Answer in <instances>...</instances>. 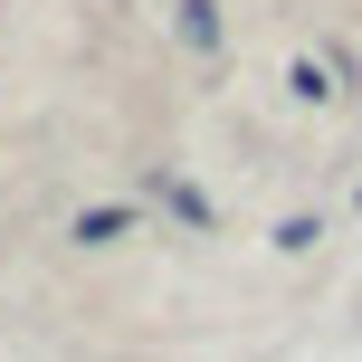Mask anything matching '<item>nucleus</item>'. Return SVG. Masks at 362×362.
<instances>
[{
    "instance_id": "6",
    "label": "nucleus",
    "mask_w": 362,
    "mask_h": 362,
    "mask_svg": "<svg viewBox=\"0 0 362 362\" xmlns=\"http://www.w3.org/2000/svg\"><path fill=\"white\" fill-rule=\"evenodd\" d=\"M353 210H362V191H353Z\"/></svg>"
},
{
    "instance_id": "5",
    "label": "nucleus",
    "mask_w": 362,
    "mask_h": 362,
    "mask_svg": "<svg viewBox=\"0 0 362 362\" xmlns=\"http://www.w3.org/2000/svg\"><path fill=\"white\" fill-rule=\"evenodd\" d=\"M315 238H325V219H286V229H276V248H286V257H305Z\"/></svg>"
},
{
    "instance_id": "2",
    "label": "nucleus",
    "mask_w": 362,
    "mask_h": 362,
    "mask_svg": "<svg viewBox=\"0 0 362 362\" xmlns=\"http://www.w3.org/2000/svg\"><path fill=\"white\" fill-rule=\"evenodd\" d=\"M134 229V210H86L76 219V248H105V238H124Z\"/></svg>"
},
{
    "instance_id": "3",
    "label": "nucleus",
    "mask_w": 362,
    "mask_h": 362,
    "mask_svg": "<svg viewBox=\"0 0 362 362\" xmlns=\"http://www.w3.org/2000/svg\"><path fill=\"white\" fill-rule=\"evenodd\" d=\"M181 38H191V48H219V10L210 0H181Z\"/></svg>"
},
{
    "instance_id": "1",
    "label": "nucleus",
    "mask_w": 362,
    "mask_h": 362,
    "mask_svg": "<svg viewBox=\"0 0 362 362\" xmlns=\"http://www.w3.org/2000/svg\"><path fill=\"white\" fill-rule=\"evenodd\" d=\"M305 105H325V95H344V67H325V57H296V76H286Z\"/></svg>"
},
{
    "instance_id": "4",
    "label": "nucleus",
    "mask_w": 362,
    "mask_h": 362,
    "mask_svg": "<svg viewBox=\"0 0 362 362\" xmlns=\"http://www.w3.org/2000/svg\"><path fill=\"white\" fill-rule=\"evenodd\" d=\"M153 191H163V200H172V210H181V219H191V229H210V200H200V191H191V181H172V172H163V181H153Z\"/></svg>"
}]
</instances>
